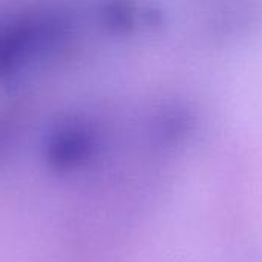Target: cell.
Masks as SVG:
<instances>
[]
</instances>
